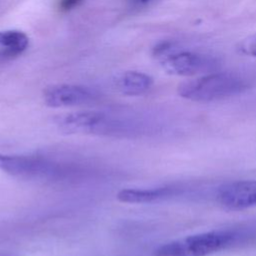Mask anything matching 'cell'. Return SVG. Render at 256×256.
<instances>
[{"label":"cell","mask_w":256,"mask_h":256,"mask_svg":"<svg viewBox=\"0 0 256 256\" xmlns=\"http://www.w3.org/2000/svg\"><path fill=\"white\" fill-rule=\"evenodd\" d=\"M175 193L173 187H158L147 189H122L117 193V200L122 203L143 204L167 198Z\"/></svg>","instance_id":"obj_9"},{"label":"cell","mask_w":256,"mask_h":256,"mask_svg":"<svg viewBox=\"0 0 256 256\" xmlns=\"http://www.w3.org/2000/svg\"><path fill=\"white\" fill-rule=\"evenodd\" d=\"M58 128L69 134L116 135L121 133L120 124L99 111H77L59 115L55 119Z\"/></svg>","instance_id":"obj_4"},{"label":"cell","mask_w":256,"mask_h":256,"mask_svg":"<svg viewBox=\"0 0 256 256\" xmlns=\"http://www.w3.org/2000/svg\"><path fill=\"white\" fill-rule=\"evenodd\" d=\"M0 256H11V255H0Z\"/></svg>","instance_id":"obj_14"},{"label":"cell","mask_w":256,"mask_h":256,"mask_svg":"<svg viewBox=\"0 0 256 256\" xmlns=\"http://www.w3.org/2000/svg\"><path fill=\"white\" fill-rule=\"evenodd\" d=\"M239 51L242 54L256 57V33L248 36L240 42Z\"/></svg>","instance_id":"obj_11"},{"label":"cell","mask_w":256,"mask_h":256,"mask_svg":"<svg viewBox=\"0 0 256 256\" xmlns=\"http://www.w3.org/2000/svg\"><path fill=\"white\" fill-rule=\"evenodd\" d=\"M153 84V79L139 71H125L115 79L116 88L124 95L138 96L147 92Z\"/></svg>","instance_id":"obj_8"},{"label":"cell","mask_w":256,"mask_h":256,"mask_svg":"<svg viewBox=\"0 0 256 256\" xmlns=\"http://www.w3.org/2000/svg\"><path fill=\"white\" fill-rule=\"evenodd\" d=\"M0 170L24 180H58L71 174L61 164L44 156L10 155L0 153Z\"/></svg>","instance_id":"obj_3"},{"label":"cell","mask_w":256,"mask_h":256,"mask_svg":"<svg viewBox=\"0 0 256 256\" xmlns=\"http://www.w3.org/2000/svg\"><path fill=\"white\" fill-rule=\"evenodd\" d=\"M240 237L234 229L202 232L162 244L154 256H208L232 246Z\"/></svg>","instance_id":"obj_2"},{"label":"cell","mask_w":256,"mask_h":256,"mask_svg":"<svg viewBox=\"0 0 256 256\" xmlns=\"http://www.w3.org/2000/svg\"><path fill=\"white\" fill-rule=\"evenodd\" d=\"M215 59L208 55L182 51L174 52L161 60L164 70L172 75L193 76L209 73L217 66Z\"/></svg>","instance_id":"obj_5"},{"label":"cell","mask_w":256,"mask_h":256,"mask_svg":"<svg viewBox=\"0 0 256 256\" xmlns=\"http://www.w3.org/2000/svg\"><path fill=\"white\" fill-rule=\"evenodd\" d=\"M135 3H138V4H145L147 2H150L151 0H133Z\"/></svg>","instance_id":"obj_13"},{"label":"cell","mask_w":256,"mask_h":256,"mask_svg":"<svg viewBox=\"0 0 256 256\" xmlns=\"http://www.w3.org/2000/svg\"><path fill=\"white\" fill-rule=\"evenodd\" d=\"M28 36L19 30L0 31V46L5 48L8 56H16L21 54L28 46Z\"/></svg>","instance_id":"obj_10"},{"label":"cell","mask_w":256,"mask_h":256,"mask_svg":"<svg viewBox=\"0 0 256 256\" xmlns=\"http://www.w3.org/2000/svg\"><path fill=\"white\" fill-rule=\"evenodd\" d=\"M82 0H60L59 1V9L60 11L67 12L74 7H76Z\"/></svg>","instance_id":"obj_12"},{"label":"cell","mask_w":256,"mask_h":256,"mask_svg":"<svg viewBox=\"0 0 256 256\" xmlns=\"http://www.w3.org/2000/svg\"><path fill=\"white\" fill-rule=\"evenodd\" d=\"M95 97V93L90 88L74 84H54L43 91L45 104L52 108L84 105L93 101Z\"/></svg>","instance_id":"obj_6"},{"label":"cell","mask_w":256,"mask_h":256,"mask_svg":"<svg viewBox=\"0 0 256 256\" xmlns=\"http://www.w3.org/2000/svg\"><path fill=\"white\" fill-rule=\"evenodd\" d=\"M217 199L230 210H243L256 206V180H240L221 186Z\"/></svg>","instance_id":"obj_7"},{"label":"cell","mask_w":256,"mask_h":256,"mask_svg":"<svg viewBox=\"0 0 256 256\" xmlns=\"http://www.w3.org/2000/svg\"><path fill=\"white\" fill-rule=\"evenodd\" d=\"M249 83L242 75L232 72L208 73L179 84L178 94L196 102H210L242 93Z\"/></svg>","instance_id":"obj_1"}]
</instances>
